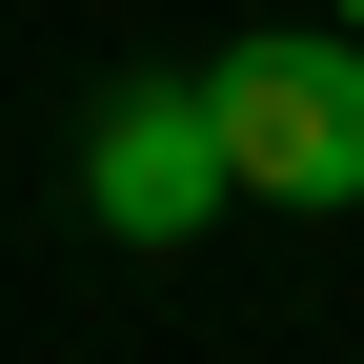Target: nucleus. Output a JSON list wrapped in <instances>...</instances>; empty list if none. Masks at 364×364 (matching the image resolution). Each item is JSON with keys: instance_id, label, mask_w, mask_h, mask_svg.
I'll return each mask as SVG.
<instances>
[{"instance_id": "2", "label": "nucleus", "mask_w": 364, "mask_h": 364, "mask_svg": "<svg viewBox=\"0 0 364 364\" xmlns=\"http://www.w3.org/2000/svg\"><path fill=\"white\" fill-rule=\"evenodd\" d=\"M223 203H243V162H223L203 81H122V102L81 122V223H102V243H203Z\"/></svg>"}, {"instance_id": "1", "label": "nucleus", "mask_w": 364, "mask_h": 364, "mask_svg": "<svg viewBox=\"0 0 364 364\" xmlns=\"http://www.w3.org/2000/svg\"><path fill=\"white\" fill-rule=\"evenodd\" d=\"M203 102H223V162H243V203H364V21L344 41H223L203 61Z\"/></svg>"}, {"instance_id": "3", "label": "nucleus", "mask_w": 364, "mask_h": 364, "mask_svg": "<svg viewBox=\"0 0 364 364\" xmlns=\"http://www.w3.org/2000/svg\"><path fill=\"white\" fill-rule=\"evenodd\" d=\"M324 21H364V0H324Z\"/></svg>"}]
</instances>
